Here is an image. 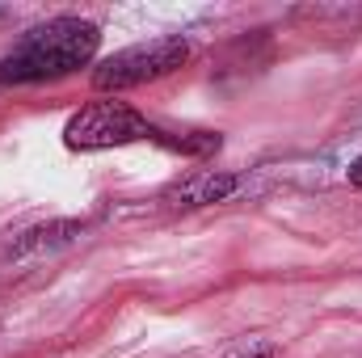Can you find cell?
I'll return each mask as SVG.
<instances>
[{
	"mask_svg": "<svg viewBox=\"0 0 362 358\" xmlns=\"http://www.w3.org/2000/svg\"><path fill=\"white\" fill-rule=\"evenodd\" d=\"M236 185H240L236 173L198 169V173L181 178L177 185H169V190H165V202H173V207H206V202H223Z\"/></svg>",
	"mask_w": 362,
	"mask_h": 358,
	"instance_id": "cell-4",
	"label": "cell"
},
{
	"mask_svg": "<svg viewBox=\"0 0 362 358\" xmlns=\"http://www.w3.org/2000/svg\"><path fill=\"white\" fill-rule=\"evenodd\" d=\"M76 232H81V224H51V228H34V232H25V241H17V253L38 249V245H51V241H72Z\"/></svg>",
	"mask_w": 362,
	"mask_h": 358,
	"instance_id": "cell-5",
	"label": "cell"
},
{
	"mask_svg": "<svg viewBox=\"0 0 362 358\" xmlns=\"http://www.w3.org/2000/svg\"><path fill=\"white\" fill-rule=\"evenodd\" d=\"M64 139L76 152H101V148H122V144H135V139H156V131L131 105L97 101V105H85L81 114H72Z\"/></svg>",
	"mask_w": 362,
	"mask_h": 358,
	"instance_id": "cell-3",
	"label": "cell"
},
{
	"mask_svg": "<svg viewBox=\"0 0 362 358\" xmlns=\"http://www.w3.org/2000/svg\"><path fill=\"white\" fill-rule=\"evenodd\" d=\"M185 59H189V42L181 34L148 38V42H135V47L101 59V68L93 72V89L97 93L135 89V85H148V81H160V76L177 72Z\"/></svg>",
	"mask_w": 362,
	"mask_h": 358,
	"instance_id": "cell-2",
	"label": "cell"
},
{
	"mask_svg": "<svg viewBox=\"0 0 362 358\" xmlns=\"http://www.w3.org/2000/svg\"><path fill=\"white\" fill-rule=\"evenodd\" d=\"M101 30L85 17H51L34 25L4 59H0V85H30V81H55L76 68H85L97 55Z\"/></svg>",
	"mask_w": 362,
	"mask_h": 358,
	"instance_id": "cell-1",
	"label": "cell"
},
{
	"mask_svg": "<svg viewBox=\"0 0 362 358\" xmlns=\"http://www.w3.org/2000/svg\"><path fill=\"white\" fill-rule=\"evenodd\" d=\"M232 358H274V346H270V342H253V346L236 350Z\"/></svg>",
	"mask_w": 362,
	"mask_h": 358,
	"instance_id": "cell-6",
	"label": "cell"
},
{
	"mask_svg": "<svg viewBox=\"0 0 362 358\" xmlns=\"http://www.w3.org/2000/svg\"><path fill=\"white\" fill-rule=\"evenodd\" d=\"M350 185H354V190H362V156L350 165Z\"/></svg>",
	"mask_w": 362,
	"mask_h": 358,
	"instance_id": "cell-7",
	"label": "cell"
}]
</instances>
